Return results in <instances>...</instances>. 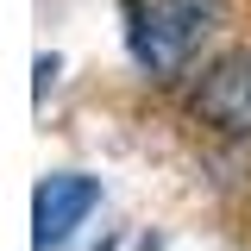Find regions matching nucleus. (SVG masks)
<instances>
[{"instance_id":"f257e3e1","label":"nucleus","mask_w":251,"mask_h":251,"mask_svg":"<svg viewBox=\"0 0 251 251\" xmlns=\"http://www.w3.org/2000/svg\"><path fill=\"white\" fill-rule=\"evenodd\" d=\"M126 19H132V57L145 63L157 82H170V75H182V63L195 57L201 31H214L220 0H151V6L132 0Z\"/></svg>"},{"instance_id":"f03ea898","label":"nucleus","mask_w":251,"mask_h":251,"mask_svg":"<svg viewBox=\"0 0 251 251\" xmlns=\"http://www.w3.org/2000/svg\"><path fill=\"white\" fill-rule=\"evenodd\" d=\"M195 113L232 138H251V50H226L195 82Z\"/></svg>"},{"instance_id":"7ed1b4c3","label":"nucleus","mask_w":251,"mask_h":251,"mask_svg":"<svg viewBox=\"0 0 251 251\" xmlns=\"http://www.w3.org/2000/svg\"><path fill=\"white\" fill-rule=\"evenodd\" d=\"M100 201L94 176H44L38 182V245H63Z\"/></svg>"}]
</instances>
